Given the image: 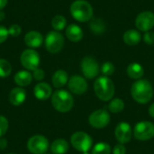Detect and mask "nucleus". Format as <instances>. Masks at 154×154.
I'll use <instances>...</instances> for the list:
<instances>
[{
	"label": "nucleus",
	"mask_w": 154,
	"mask_h": 154,
	"mask_svg": "<svg viewBox=\"0 0 154 154\" xmlns=\"http://www.w3.org/2000/svg\"><path fill=\"white\" fill-rule=\"evenodd\" d=\"M153 94V88L150 81L146 79H138L132 85L131 95L139 104L144 105L149 103L152 100Z\"/></svg>",
	"instance_id": "f257e3e1"
},
{
	"label": "nucleus",
	"mask_w": 154,
	"mask_h": 154,
	"mask_svg": "<svg viewBox=\"0 0 154 154\" xmlns=\"http://www.w3.org/2000/svg\"><path fill=\"white\" fill-rule=\"evenodd\" d=\"M94 91L102 101H109L115 95V85L108 77H99L94 83Z\"/></svg>",
	"instance_id": "f03ea898"
},
{
	"label": "nucleus",
	"mask_w": 154,
	"mask_h": 154,
	"mask_svg": "<svg viewBox=\"0 0 154 154\" xmlns=\"http://www.w3.org/2000/svg\"><path fill=\"white\" fill-rule=\"evenodd\" d=\"M70 14L75 20L85 23L92 19L93 7L85 0H76L70 6Z\"/></svg>",
	"instance_id": "7ed1b4c3"
},
{
	"label": "nucleus",
	"mask_w": 154,
	"mask_h": 154,
	"mask_svg": "<svg viewBox=\"0 0 154 154\" xmlns=\"http://www.w3.org/2000/svg\"><path fill=\"white\" fill-rule=\"evenodd\" d=\"M51 103L57 111L60 113H67L73 107L74 99L69 92L60 89L53 93L51 97Z\"/></svg>",
	"instance_id": "20e7f679"
},
{
	"label": "nucleus",
	"mask_w": 154,
	"mask_h": 154,
	"mask_svg": "<svg viewBox=\"0 0 154 154\" xmlns=\"http://www.w3.org/2000/svg\"><path fill=\"white\" fill-rule=\"evenodd\" d=\"M70 142L72 146L79 152H87L92 147V138L87 133L84 132H77L72 134L70 138Z\"/></svg>",
	"instance_id": "39448f33"
},
{
	"label": "nucleus",
	"mask_w": 154,
	"mask_h": 154,
	"mask_svg": "<svg viewBox=\"0 0 154 154\" xmlns=\"http://www.w3.org/2000/svg\"><path fill=\"white\" fill-rule=\"evenodd\" d=\"M134 136L139 141H149L154 137V124L149 121L139 122L134 128Z\"/></svg>",
	"instance_id": "423d86ee"
},
{
	"label": "nucleus",
	"mask_w": 154,
	"mask_h": 154,
	"mask_svg": "<svg viewBox=\"0 0 154 154\" xmlns=\"http://www.w3.org/2000/svg\"><path fill=\"white\" fill-rule=\"evenodd\" d=\"M64 37L58 32H50L45 39V47L51 53H57L64 46Z\"/></svg>",
	"instance_id": "0eeeda50"
},
{
	"label": "nucleus",
	"mask_w": 154,
	"mask_h": 154,
	"mask_svg": "<svg viewBox=\"0 0 154 154\" xmlns=\"http://www.w3.org/2000/svg\"><path fill=\"white\" fill-rule=\"evenodd\" d=\"M89 125L97 129H102L110 123V114L105 109H98L94 111L88 117Z\"/></svg>",
	"instance_id": "6e6552de"
},
{
	"label": "nucleus",
	"mask_w": 154,
	"mask_h": 154,
	"mask_svg": "<svg viewBox=\"0 0 154 154\" xmlns=\"http://www.w3.org/2000/svg\"><path fill=\"white\" fill-rule=\"evenodd\" d=\"M27 148L32 154H44L49 149V142L42 135H34L27 143Z\"/></svg>",
	"instance_id": "1a4fd4ad"
},
{
	"label": "nucleus",
	"mask_w": 154,
	"mask_h": 154,
	"mask_svg": "<svg viewBox=\"0 0 154 154\" xmlns=\"http://www.w3.org/2000/svg\"><path fill=\"white\" fill-rule=\"evenodd\" d=\"M20 60L22 65L25 69L29 70H35L36 69H38L40 64V56L36 51L32 49H28L23 51Z\"/></svg>",
	"instance_id": "9d476101"
},
{
	"label": "nucleus",
	"mask_w": 154,
	"mask_h": 154,
	"mask_svg": "<svg viewBox=\"0 0 154 154\" xmlns=\"http://www.w3.org/2000/svg\"><path fill=\"white\" fill-rule=\"evenodd\" d=\"M81 70L87 79H91L98 75L100 68L98 62L93 57L87 56L81 60Z\"/></svg>",
	"instance_id": "9b49d317"
},
{
	"label": "nucleus",
	"mask_w": 154,
	"mask_h": 154,
	"mask_svg": "<svg viewBox=\"0 0 154 154\" xmlns=\"http://www.w3.org/2000/svg\"><path fill=\"white\" fill-rule=\"evenodd\" d=\"M136 27L142 32H149L154 27V14L151 11L140 13L135 19Z\"/></svg>",
	"instance_id": "f8f14e48"
},
{
	"label": "nucleus",
	"mask_w": 154,
	"mask_h": 154,
	"mask_svg": "<svg viewBox=\"0 0 154 154\" xmlns=\"http://www.w3.org/2000/svg\"><path fill=\"white\" fill-rule=\"evenodd\" d=\"M133 134H134V131L128 123H125V122L119 123L117 126L116 127L115 135L118 143H120L121 144L129 143L133 137Z\"/></svg>",
	"instance_id": "ddd939ff"
},
{
	"label": "nucleus",
	"mask_w": 154,
	"mask_h": 154,
	"mask_svg": "<svg viewBox=\"0 0 154 154\" xmlns=\"http://www.w3.org/2000/svg\"><path fill=\"white\" fill-rule=\"evenodd\" d=\"M68 86H69V89L76 95L84 94L88 90V83L86 79L78 75L72 76L69 79Z\"/></svg>",
	"instance_id": "4468645a"
},
{
	"label": "nucleus",
	"mask_w": 154,
	"mask_h": 154,
	"mask_svg": "<svg viewBox=\"0 0 154 154\" xmlns=\"http://www.w3.org/2000/svg\"><path fill=\"white\" fill-rule=\"evenodd\" d=\"M33 94L36 97V98L40 100H46L51 95V88L47 83H44V82L38 83L34 87Z\"/></svg>",
	"instance_id": "2eb2a0df"
},
{
	"label": "nucleus",
	"mask_w": 154,
	"mask_h": 154,
	"mask_svg": "<svg viewBox=\"0 0 154 154\" xmlns=\"http://www.w3.org/2000/svg\"><path fill=\"white\" fill-rule=\"evenodd\" d=\"M43 38L42 35L36 31H32L26 33L24 37V42L27 46L31 48H38L42 44Z\"/></svg>",
	"instance_id": "dca6fc26"
},
{
	"label": "nucleus",
	"mask_w": 154,
	"mask_h": 154,
	"mask_svg": "<svg viewBox=\"0 0 154 154\" xmlns=\"http://www.w3.org/2000/svg\"><path fill=\"white\" fill-rule=\"evenodd\" d=\"M66 36L70 42H78L83 38V31L79 25L72 23L66 28Z\"/></svg>",
	"instance_id": "f3484780"
},
{
	"label": "nucleus",
	"mask_w": 154,
	"mask_h": 154,
	"mask_svg": "<svg viewBox=\"0 0 154 154\" xmlns=\"http://www.w3.org/2000/svg\"><path fill=\"white\" fill-rule=\"evenodd\" d=\"M26 98L25 90L22 88H13L9 94V101L13 106H20L22 105Z\"/></svg>",
	"instance_id": "a211bd4d"
},
{
	"label": "nucleus",
	"mask_w": 154,
	"mask_h": 154,
	"mask_svg": "<svg viewBox=\"0 0 154 154\" xmlns=\"http://www.w3.org/2000/svg\"><path fill=\"white\" fill-rule=\"evenodd\" d=\"M141 39H142L141 33L138 31L134 30V29L126 31L123 35V40L125 43L130 46L137 45L141 42Z\"/></svg>",
	"instance_id": "6ab92c4d"
},
{
	"label": "nucleus",
	"mask_w": 154,
	"mask_h": 154,
	"mask_svg": "<svg viewBox=\"0 0 154 154\" xmlns=\"http://www.w3.org/2000/svg\"><path fill=\"white\" fill-rule=\"evenodd\" d=\"M127 75L129 78L133 79H141V78L143 76L144 74V69L143 68V66L137 62H134L131 63L126 69Z\"/></svg>",
	"instance_id": "aec40b11"
},
{
	"label": "nucleus",
	"mask_w": 154,
	"mask_h": 154,
	"mask_svg": "<svg viewBox=\"0 0 154 154\" xmlns=\"http://www.w3.org/2000/svg\"><path fill=\"white\" fill-rule=\"evenodd\" d=\"M68 79V73L63 69H59L52 76V84L56 88H60L67 84Z\"/></svg>",
	"instance_id": "412c9836"
},
{
	"label": "nucleus",
	"mask_w": 154,
	"mask_h": 154,
	"mask_svg": "<svg viewBox=\"0 0 154 154\" xmlns=\"http://www.w3.org/2000/svg\"><path fill=\"white\" fill-rule=\"evenodd\" d=\"M32 80V74L26 70H21L17 72L14 76V82L20 87H26L30 85Z\"/></svg>",
	"instance_id": "4be33fe9"
},
{
	"label": "nucleus",
	"mask_w": 154,
	"mask_h": 154,
	"mask_svg": "<svg viewBox=\"0 0 154 154\" xmlns=\"http://www.w3.org/2000/svg\"><path fill=\"white\" fill-rule=\"evenodd\" d=\"M52 154H65L69 151V143L64 139H57L51 145Z\"/></svg>",
	"instance_id": "5701e85b"
},
{
	"label": "nucleus",
	"mask_w": 154,
	"mask_h": 154,
	"mask_svg": "<svg viewBox=\"0 0 154 154\" xmlns=\"http://www.w3.org/2000/svg\"><path fill=\"white\" fill-rule=\"evenodd\" d=\"M90 29L95 34H101L106 31V24L99 18H93L90 22Z\"/></svg>",
	"instance_id": "b1692460"
},
{
	"label": "nucleus",
	"mask_w": 154,
	"mask_h": 154,
	"mask_svg": "<svg viewBox=\"0 0 154 154\" xmlns=\"http://www.w3.org/2000/svg\"><path fill=\"white\" fill-rule=\"evenodd\" d=\"M108 109L111 113L117 114L121 113L125 109V103L121 98H115L111 100L108 105Z\"/></svg>",
	"instance_id": "393cba45"
},
{
	"label": "nucleus",
	"mask_w": 154,
	"mask_h": 154,
	"mask_svg": "<svg viewBox=\"0 0 154 154\" xmlns=\"http://www.w3.org/2000/svg\"><path fill=\"white\" fill-rule=\"evenodd\" d=\"M51 25L56 31H61L66 27L67 20L62 15H55L51 20Z\"/></svg>",
	"instance_id": "a878e982"
},
{
	"label": "nucleus",
	"mask_w": 154,
	"mask_h": 154,
	"mask_svg": "<svg viewBox=\"0 0 154 154\" xmlns=\"http://www.w3.org/2000/svg\"><path fill=\"white\" fill-rule=\"evenodd\" d=\"M111 153V147L106 143H97L93 150L92 154H110Z\"/></svg>",
	"instance_id": "bb28decb"
},
{
	"label": "nucleus",
	"mask_w": 154,
	"mask_h": 154,
	"mask_svg": "<svg viewBox=\"0 0 154 154\" xmlns=\"http://www.w3.org/2000/svg\"><path fill=\"white\" fill-rule=\"evenodd\" d=\"M11 64L4 59H0V78H6L11 74Z\"/></svg>",
	"instance_id": "cd10ccee"
},
{
	"label": "nucleus",
	"mask_w": 154,
	"mask_h": 154,
	"mask_svg": "<svg viewBox=\"0 0 154 154\" xmlns=\"http://www.w3.org/2000/svg\"><path fill=\"white\" fill-rule=\"evenodd\" d=\"M100 70H101L102 74L105 77H109V76L114 74V72H115V66H114V64L112 62L106 61V62H105L102 65Z\"/></svg>",
	"instance_id": "c85d7f7f"
},
{
	"label": "nucleus",
	"mask_w": 154,
	"mask_h": 154,
	"mask_svg": "<svg viewBox=\"0 0 154 154\" xmlns=\"http://www.w3.org/2000/svg\"><path fill=\"white\" fill-rule=\"evenodd\" d=\"M7 129H8L7 119L5 116H0V137L5 134V133L7 132Z\"/></svg>",
	"instance_id": "c756f323"
},
{
	"label": "nucleus",
	"mask_w": 154,
	"mask_h": 154,
	"mask_svg": "<svg viewBox=\"0 0 154 154\" xmlns=\"http://www.w3.org/2000/svg\"><path fill=\"white\" fill-rule=\"evenodd\" d=\"M21 32H22V29H21V27H20L18 24H13V25H11V26L9 27V29H8V33H9V35H11V36H13V37H17V36H19L20 33H21Z\"/></svg>",
	"instance_id": "7c9ffc66"
},
{
	"label": "nucleus",
	"mask_w": 154,
	"mask_h": 154,
	"mask_svg": "<svg viewBox=\"0 0 154 154\" xmlns=\"http://www.w3.org/2000/svg\"><path fill=\"white\" fill-rule=\"evenodd\" d=\"M143 41L146 44H149V45L154 44V32L151 31L146 32L143 35Z\"/></svg>",
	"instance_id": "2f4dec72"
},
{
	"label": "nucleus",
	"mask_w": 154,
	"mask_h": 154,
	"mask_svg": "<svg viewBox=\"0 0 154 154\" xmlns=\"http://www.w3.org/2000/svg\"><path fill=\"white\" fill-rule=\"evenodd\" d=\"M8 36H9L8 29H6L3 25H0V43H3L5 41H6Z\"/></svg>",
	"instance_id": "473e14b6"
},
{
	"label": "nucleus",
	"mask_w": 154,
	"mask_h": 154,
	"mask_svg": "<svg viewBox=\"0 0 154 154\" xmlns=\"http://www.w3.org/2000/svg\"><path fill=\"white\" fill-rule=\"evenodd\" d=\"M33 78L36 79V80H42L43 79H44V77H45V73H44V71H43V69H36L35 70H33Z\"/></svg>",
	"instance_id": "72a5a7b5"
},
{
	"label": "nucleus",
	"mask_w": 154,
	"mask_h": 154,
	"mask_svg": "<svg viewBox=\"0 0 154 154\" xmlns=\"http://www.w3.org/2000/svg\"><path fill=\"white\" fill-rule=\"evenodd\" d=\"M113 154H126V149L124 144H116L113 149Z\"/></svg>",
	"instance_id": "f704fd0d"
},
{
	"label": "nucleus",
	"mask_w": 154,
	"mask_h": 154,
	"mask_svg": "<svg viewBox=\"0 0 154 154\" xmlns=\"http://www.w3.org/2000/svg\"><path fill=\"white\" fill-rule=\"evenodd\" d=\"M7 146V142L5 139H0V150H4L5 149V147Z\"/></svg>",
	"instance_id": "c9c22d12"
},
{
	"label": "nucleus",
	"mask_w": 154,
	"mask_h": 154,
	"mask_svg": "<svg viewBox=\"0 0 154 154\" xmlns=\"http://www.w3.org/2000/svg\"><path fill=\"white\" fill-rule=\"evenodd\" d=\"M149 114L152 118H154V103L151 105V106L149 108Z\"/></svg>",
	"instance_id": "e433bc0d"
},
{
	"label": "nucleus",
	"mask_w": 154,
	"mask_h": 154,
	"mask_svg": "<svg viewBox=\"0 0 154 154\" xmlns=\"http://www.w3.org/2000/svg\"><path fill=\"white\" fill-rule=\"evenodd\" d=\"M7 1H8V0H0V11H1L3 8L5 7V5H6V4H7Z\"/></svg>",
	"instance_id": "4c0bfd02"
},
{
	"label": "nucleus",
	"mask_w": 154,
	"mask_h": 154,
	"mask_svg": "<svg viewBox=\"0 0 154 154\" xmlns=\"http://www.w3.org/2000/svg\"><path fill=\"white\" fill-rule=\"evenodd\" d=\"M5 13L2 12V11H0V21H3V20L5 19Z\"/></svg>",
	"instance_id": "58836bf2"
},
{
	"label": "nucleus",
	"mask_w": 154,
	"mask_h": 154,
	"mask_svg": "<svg viewBox=\"0 0 154 154\" xmlns=\"http://www.w3.org/2000/svg\"><path fill=\"white\" fill-rule=\"evenodd\" d=\"M82 154H92V153H89L88 152H83V153H82Z\"/></svg>",
	"instance_id": "ea45409f"
},
{
	"label": "nucleus",
	"mask_w": 154,
	"mask_h": 154,
	"mask_svg": "<svg viewBox=\"0 0 154 154\" xmlns=\"http://www.w3.org/2000/svg\"><path fill=\"white\" fill-rule=\"evenodd\" d=\"M8 154H14V153H8Z\"/></svg>",
	"instance_id": "a19ab883"
},
{
	"label": "nucleus",
	"mask_w": 154,
	"mask_h": 154,
	"mask_svg": "<svg viewBox=\"0 0 154 154\" xmlns=\"http://www.w3.org/2000/svg\"><path fill=\"white\" fill-rule=\"evenodd\" d=\"M44 154H48V153H44Z\"/></svg>",
	"instance_id": "79ce46f5"
}]
</instances>
